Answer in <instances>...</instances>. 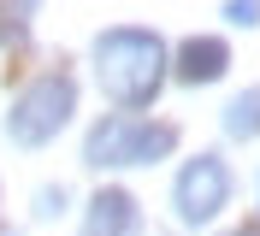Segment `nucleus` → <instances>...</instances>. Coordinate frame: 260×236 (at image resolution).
Instances as JSON below:
<instances>
[{
    "instance_id": "4",
    "label": "nucleus",
    "mask_w": 260,
    "mask_h": 236,
    "mask_svg": "<svg viewBox=\"0 0 260 236\" xmlns=\"http://www.w3.org/2000/svg\"><path fill=\"white\" fill-rule=\"evenodd\" d=\"M231 201V165L219 154H195L172 183V213L178 224H213Z\"/></svg>"
},
{
    "instance_id": "2",
    "label": "nucleus",
    "mask_w": 260,
    "mask_h": 236,
    "mask_svg": "<svg viewBox=\"0 0 260 236\" xmlns=\"http://www.w3.org/2000/svg\"><path fill=\"white\" fill-rule=\"evenodd\" d=\"M71 112H77V83L65 77V71H42L36 83L12 94V112H6V136L18 148H42L53 142L65 124H71Z\"/></svg>"
},
{
    "instance_id": "8",
    "label": "nucleus",
    "mask_w": 260,
    "mask_h": 236,
    "mask_svg": "<svg viewBox=\"0 0 260 236\" xmlns=\"http://www.w3.org/2000/svg\"><path fill=\"white\" fill-rule=\"evenodd\" d=\"M260 130V89H243L225 107V136H254Z\"/></svg>"
},
{
    "instance_id": "5",
    "label": "nucleus",
    "mask_w": 260,
    "mask_h": 236,
    "mask_svg": "<svg viewBox=\"0 0 260 236\" xmlns=\"http://www.w3.org/2000/svg\"><path fill=\"white\" fill-rule=\"evenodd\" d=\"M225 65H231V47L219 36H189L178 47V59H172V77L178 83H219Z\"/></svg>"
},
{
    "instance_id": "6",
    "label": "nucleus",
    "mask_w": 260,
    "mask_h": 236,
    "mask_svg": "<svg viewBox=\"0 0 260 236\" xmlns=\"http://www.w3.org/2000/svg\"><path fill=\"white\" fill-rule=\"evenodd\" d=\"M83 236H136V201H130L124 189H101L95 201H89Z\"/></svg>"
},
{
    "instance_id": "3",
    "label": "nucleus",
    "mask_w": 260,
    "mask_h": 236,
    "mask_svg": "<svg viewBox=\"0 0 260 236\" xmlns=\"http://www.w3.org/2000/svg\"><path fill=\"white\" fill-rule=\"evenodd\" d=\"M178 148V130L172 124H148V118H130V112H113L101 118L83 142V165H154Z\"/></svg>"
},
{
    "instance_id": "9",
    "label": "nucleus",
    "mask_w": 260,
    "mask_h": 236,
    "mask_svg": "<svg viewBox=\"0 0 260 236\" xmlns=\"http://www.w3.org/2000/svg\"><path fill=\"white\" fill-rule=\"evenodd\" d=\"M65 201H71V195H65V183H59V189L48 183L42 195H36V219H53V213H65Z\"/></svg>"
},
{
    "instance_id": "1",
    "label": "nucleus",
    "mask_w": 260,
    "mask_h": 236,
    "mask_svg": "<svg viewBox=\"0 0 260 236\" xmlns=\"http://www.w3.org/2000/svg\"><path fill=\"white\" fill-rule=\"evenodd\" d=\"M166 65H172V53H166V42L154 30L118 24V30L95 36V77H101V89H107V100H118V107H130V112L148 107V100L160 94Z\"/></svg>"
},
{
    "instance_id": "11",
    "label": "nucleus",
    "mask_w": 260,
    "mask_h": 236,
    "mask_svg": "<svg viewBox=\"0 0 260 236\" xmlns=\"http://www.w3.org/2000/svg\"><path fill=\"white\" fill-rule=\"evenodd\" d=\"M0 236H18V230H12V224H0Z\"/></svg>"
},
{
    "instance_id": "10",
    "label": "nucleus",
    "mask_w": 260,
    "mask_h": 236,
    "mask_svg": "<svg viewBox=\"0 0 260 236\" xmlns=\"http://www.w3.org/2000/svg\"><path fill=\"white\" fill-rule=\"evenodd\" d=\"M225 18L243 24V30H254V24H260V0H225Z\"/></svg>"
},
{
    "instance_id": "7",
    "label": "nucleus",
    "mask_w": 260,
    "mask_h": 236,
    "mask_svg": "<svg viewBox=\"0 0 260 236\" xmlns=\"http://www.w3.org/2000/svg\"><path fill=\"white\" fill-rule=\"evenodd\" d=\"M30 12H36V0H0V47L30 42Z\"/></svg>"
}]
</instances>
